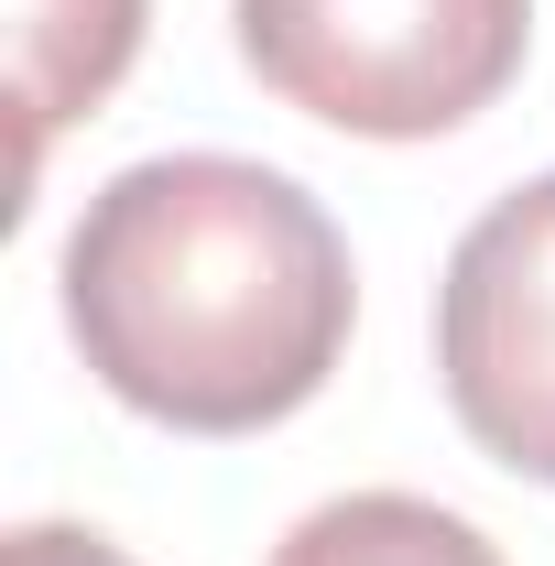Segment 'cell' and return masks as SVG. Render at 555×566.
I'll return each mask as SVG.
<instances>
[{"mask_svg":"<svg viewBox=\"0 0 555 566\" xmlns=\"http://www.w3.org/2000/svg\"><path fill=\"white\" fill-rule=\"evenodd\" d=\"M55 283L98 392L175 436H262L305 415L359 316L338 218L240 153L121 164L76 208Z\"/></svg>","mask_w":555,"mask_h":566,"instance_id":"obj_1","label":"cell"},{"mask_svg":"<svg viewBox=\"0 0 555 566\" xmlns=\"http://www.w3.org/2000/svg\"><path fill=\"white\" fill-rule=\"evenodd\" d=\"M240 66L359 142H436L523 76L534 0H229Z\"/></svg>","mask_w":555,"mask_h":566,"instance_id":"obj_2","label":"cell"},{"mask_svg":"<svg viewBox=\"0 0 555 566\" xmlns=\"http://www.w3.org/2000/svg\"><path fill=\"white\" fill-rule=\"evenodd\" d=\"M436 381L469 447L555 491V175L469 218L436 283Z\"/></svg>","mask_w":555,"mask_h":566,"instance_id":"obj_3","label":"cell"},{"mask_svg":"<svg viewBox=\"0 0 555 566\" xmlns=\"http://www.w3.org/2000/svg\"><path fill=\"white\" fill-rule=\"evenodd\" d=\"M142 11L153 0H11V109H22V175L44 164V142L87 120L142 55Z\"/></svg>","mask_w":555,"mask_h":566,"instance_id":"obj_4","label":"cell"},{"mask_svg":"<svg viewBox=\"0 0 555 566\" xmlns=\"http://www.w3.org/2000/svg\"><path fill=\"white\" fill-rule=\"evenodd\" d=\"M273 566H501V545L425 491H348L316 501L273 545Z\"/></svg>","mask_w":555,"mask_h":566,"instance_id":"obj_5","label":"cell"},{"mask_svg":"<svg viewBox=\"0 0 555 566\" xmlns=\"http://www.w3.org/2000/svg\"><path fill=\"white\" fill-rule=\"evenodd\" d=\"M0 566H132L109 534H87V523H22L11 545H0Z\"/></svg>","mask_w":555,"mask_h":566,"instance_id":"obj_6","label":"cell"}]
</instances>
